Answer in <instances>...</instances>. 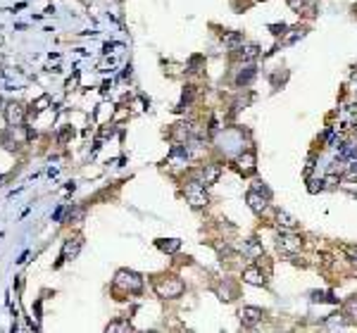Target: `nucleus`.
<instances>
[{
  "label": "nucleus",
  "mask_w": 357,
  "mask_h": 333,
  "mask_svg": "<svg viewBox=\"0 0 357 333\" xmlns=\"http://www.w3.org/2000/svg\"><path fill=\"white\" fill-rule=\"evenodd\" d=\"M283 31H286V26H283V24H281V26H271V33H276V36H279V33H283Z\"/></svg>",
  "instance_id": "nucleus-27"
},
{
  "label": "nucleus",
  "mask_w": 357,
  "mask_h": 333,
  "mask_svg": "<svg viewBox=\"0 0 357 333\" xmlns=\"http://www.w3.org/2000/svg\"><path fill=\"white\" fill-rule=\"evenodd\" d=\"M238 50H240V53H238V55H240V60H245V62H252V60H255V57L260 55V48H257V45H255V43L240 45Z\"/></svg>",
  "instance_id": "nucleus-12"
},
{
  "label": "nucleus",
  "mask_w": 357,
  "mask_h": 333,
  "mask_svg": "<svg viewBox=\"0 0 357 333\" xmlns=\"http://www.w3.org/2000/svg\"><path fill=\"white\" fill-rule=\"evenodd\" d=\"M324 179H314V181H310V186H307V191L310 193H317V191H324Z\"/></svg>",
  "instance_id": "nucleus-20"
},
{
  "label": "nucleus",
  "mask_w": 357,
  "mask_h": 333,
  "mask_svg": "<svg viewBox=\"0 0 357 333\" xmlns=\"http://www.w3.org/2000/svg\"><path fill=\"white\" fill-rule=\"evenodd\" d=\"M245 200H248L250 210H252V212H257V215H260V212H264V207H267V198H264V195H260L257 191H250Z\"/></svg>",
  "instance_id": "nucleus-8"
},
{
  "label": "nucleus",
  "mask_w": 357,
  "mask_h": 333,
  "mask_svg": "<svg viewBox=\"0 0 357 333\" xmlns=\"http://www.w3.org/2000/svg\"><path fill=\"white\" fill-rule=\"evenodd\" d=\"M24 117H26L24 105H19V103H7V105H5V119H7L10 126H22Z\"/></svg>",
  "instance_id": "nucleus-5"
},
{
  "label": "nucleus",
  "mask_w": 357,
  "mask_h": 333,
  "mask_svg": "<svg viewBox=\"0 0 357 333\" xmlns=\"http://www.w3.org/2000/svg\"><path fill=\"white\" fill-rule=\"evenodd\" d=\"M157 247H160L162 252H176V250L181 247V240H176V238L164 240V238H160V240H157Z\"/></svg>",
  "instance_id": "nucleus-15"
},
{
  "label": "nucleus",
  "mask_w": 357,
  "mask_h": 333,
  "mask_svg": "<svg viewBox=\"0 0 357 333\" xmlns=\"http://www.w3.org/2000/svg\"><path fill=\"white\" fill-rule=\"evenodd\" d=\"M279 250L281 252H286V255H295V252H300V247H303V240H300V236H295V233H291V231H286L281 236H279Z\"/></svg>",
  "instance_id": "nucleus-4"
},
{
  "label": "nucleus",
  "mask_w": 357,
  "mask_h": 333,
  "mask_svg": "<svg viewBox=\"0 0 357 333\" xmlns=\"http://www.w3.org/2000/svg\"><path fill=\"white\" fill-rule=\"evenodd\" d=\"M255 79V67L250 65V67H245V72H240V74L236 76V84L238 86H245V84H250Z\"/></svg>",
  "instance_id": "nucleus-17"
},
{
  "label": "nucleus",
  "mask_w": 357,
  "mask_h": 333,
  "mask_svg": "<svg viewBox=\"0 0 357 333\" xmlns=\"http://www.w3.org/2000/svg\"><path fill=\"white\" fill-rule=\"evenodd\" d=\"M288 5H291L293 10H300V7L305 5V0H288Z\"/></svg>",
  "instance_id": "nucleus-24"
},
{
  "label": "nucleus",
  "mask_w": 357,
  "mask_h": 333,
  "mask_svg": "<svg viewBox=\"0 0 357 333\" xmlns=\"http://www.w3.org/2000/svg\"><path fill=\"white\" fill-rule=\"evenodd\" d=\"M343 250H346L348 259H350L353 264H357V245H346V247H343Z\"/></svg>",
  "instance_id": "nucleus-23"
},
{
  "label": "nucleus",
  "mask_w": 357,
  "mask_h": 333,
  "mask_svg": "<svg viewBox=\"0 0 357 333\" xmlns=\"http://www.w3.org/2000/svg\"><path fill=\"white\" fill-rule=\"evenodd\" d=\"M76 81H79V76L74 74V79H69V81H67V88H69V91H72V88L76 86Z\"/></svg>",
  "instance_id": "nucleus-28"
},
{
  "label": "nucleus",
  "mask_w": 357,
  "mask_h": 333,
  "mask_svg": "<svg viewBox=\"0 0 357 333\" xmlns=\"http://www.w3.org/2000/svg\"><path fill=\"white\" fill-rule=\"evenodd\" d=\"M252 191H257V193H260V195H264L267 200H269V198H271L269 188H267V186H264V183H262V181H255V186H252Z\"/></svg>",
  "instance_id": "nucleus-21"
},
{
  "label": "nucleus",
  "mask_w": 357,
  "mask_h": 333,
  "mask_svg": "<svg viewBox=\"0 0 357 333\" xmlns=\"http://www.w3.org/2000/svg\"><path fill=\"white\" fill-rule=\"evenodd\" d=\"M184 193L193 207H203V205H207V193H205V183L203 181H188L184 186Z\"/></svg>",
  "instance_id": "nucleus-2"
},
{
  "label": "nucleus",
  "mask_w": 357,
  "mask_h": 333,
  "mask_svg": "<svg viewBox=\"0 0 357 333\" xmlns=\"http://www.w3.org/2000/svg\"><path fill=\"white\" fill-rule=\"evenodd\" d=\"M69 136H72V129H65L62 133H60V136H57V140H60V143H65V140L69 138Z\"/></svg>",
  "instance_id": "nucleus-25"
},
{
  "label": "nucleus",
  "mask_w": 357,
  "mask_h": 333,
  "mask_svg": "<svg viewBox=\"0 0 357 333\" xmlns=\"http://www.w3.org/2000/svg\"><path fill=\"white\" fill-rule=\"evenodd\" d=\"M224 45H229V48H240V45H243V33H238V31L224 33Z\"/></svg>",
  "instance_id": "nucleus-16"
},
{
  "label": "nucleus",
  "mask_w": 357,
  "mask_h": 333,
  "mask_svg": "<svg viewBox=\"0 0 357 333\" xmlns=\"http://www.w3.org/2000/svg\"><path fill=\"white\" fill-rule=\"evenodd\" d=\"M81 215H84L81 210H69V222H72V219H81Z\"/></svg>",
  "instance_id": "nucleus-26"
},
{
  "label": "nucleus",
  "mask_w": 357,
  "mask_h": 333,
  "mask_svg": "<svg viewBox=\"0 0 357 333\" xmlns=\"http://www.w3.org/2000/svg\"><path fill=\"white\" fill-rule=\"evenodd\" d=\"M108 331H131V324L129 322H115L108 326Z\"/></svg>",
  "instance_id": "nucleus-19"
},
{
  "label": "nucleus",
  "mask_w": 357,
  "mask_h": 333,
  "mask_svg": "<svg viewBox=\"0 0 357 333\" xmlns=\"http://www.w3.org/2000/svg\"><path fill=\"white\" fill-rule=\"evenodd\" d=\"M115 286L121 288V290H126V293H141L143 279L136 274V271L121 269V271H117V276H115Z\"/></svg>",
  "instance_id": "nucleus-1"
},
{
  "label": "nucleus",
  "mask_w": 357,
  "mask_h": 333,
  "mask_svg": "<svg viewBox=\"0 0 357 333\" xmlns=\"http://www.w3.org/2000/svg\"><path fill=\"white\" fill-rule=\"evenodd\" d=\"M243 281L250 283V286H264V274L257 267H248L243 271Z\"/></svg>",
  "instance_id": "nucleus-9"
},
{
  "label": "nucleus",
  "mask_w": 357,
  "mask_h": 333,
  "mask_svg": "<svg viewBox=\"0 0 357 333\" xmlns=\"http://www.w3.org/2000/svg\"><path fill=\"white\" fill-rule=\"evenodd\" d=\"M276 222H279V226H281V228H286V231H293V228L298 226V219H295V217H291L288 212H281V210H279V215H276Z\"/></svg>",
  "instance_id": "nucleus-13"
},
{
  "label": "nucleus",
  "mask_w": 357,
  "mask_h": 333,
  "mask_svg": "<svg viewBox=\"0 0 357 333\" xmlns=\"http://www.w3.org/2000/svg\"><path fill=\"white\" fill-rule=\"evenodd\" d=\"M260 319H262V310H257V307H243L240 310V324L243 326H255Z\"/></svg>",
  "instance_id": "nucleus-7"
},
{
  "label": "nucleus",
  "mask_w": 357,
  "mask_h": 333,
  "mask_svg": "<svg viewBox=\"0 0 357 333\" xmlns=\"http://www.w3.org/2000/svg\"><path fill=\"white\" fill-rule=\"evenodd\" d=\"M238 169L243 174H250L255 169V152H245V155H240L238 157Z\"/></svg>",
  "instance_id": "nucleus-11"
},
{
  "label": "nucleus",
  "mask_w": 357,
  "mask_h": 333,
  "mask_svg": "<svg viewBox=\"0 0 357 333\" xmlns=\"http://www.w3.org/2000/svg\"><path fill=\"white\" fill-rule=\"evenodd\" d=\"M81 245H84V238H67L65 245H62V252H60V262H57V267L62 264V262H67V259H74L76 255H79V250H81Z\"/></svg>",
  "instance_id": "nucleus-6"
},
{
  "label": "nucleus",
  "mask_w": 357,
  "mask_h": 333,
  "mask_svg": "<svg viewBox=\"0 0 357 333\" xmlns=\"http://www.w3.org/2000/svg\"><path fill=\"white\" fill-rule=\"evenodd\" d=\"M219 179V167L217 164H205L203 169H200V181L210 186V183H215Z\"/></svg>",
  "instance_id": "nucleus-10"
},
{
  "label": "nucleus",
  "mask_w": 357,
  "mask_h": 333,
  "mask_svg": "<svg viewBox=\"0 0 357 333\" xmlns=\"http://www.w3.org/2000/svg\"><path fill=\"white\" fill-rule=\"evenodd\" d=\"M243 250H245V255H248L250 259L262 257V252H264V250H262V245L257 243V240H255V238H250L248 243H245V247H243Z\"/></svg>",
  "instance_id": "nucleus-14"
},
{
  "label": "nucleus",
  "mask_w": 357,
  "mask_h": 333,
  "mask_svg": "<svg viewBox=\"0 0 357 333\" xmlns=\"http://www.w3.org/2000/svg\"><path fill=\"white\" fill-rule=\"evenodd\" d=\"M326 326H329V329H343L346 322L341 319V314H331V317L326 319Z\"/></svg>",
  "instance_id": "nucleus-18"
},
{
  "label": "nucleus",
  "mask_w": 357,
  "mask_h": 333,
  "mask_svg": "<svg viewBox=\"0 0 357 333\" xmlns=\"http://www.w3.org/2000/svg\"><path fill=\"white\" fill-rule=\"evenodd\" d=\"M346 312H348V317H357V298H350L346 302Z\"/></svg>",
  "instance_id": "nucleus-22"
},
{
  "label": "nucleus",
  "mask_w": 357,
  "mask_h": 333,
  "mask_svg": "<svg viewBox=\"0 0 357 333\" xmlns=\"http://www.w3.org/2000/svg\"><path fill=\"white\" fill-rule=\"evenodd\" d=\"M155 288L160 293V298H179V295L184 293V283L179 279H174V276H169V279L160 281Z\"/></svg>",
  "instance_id": "nucleus-3"
}]
</instances>
